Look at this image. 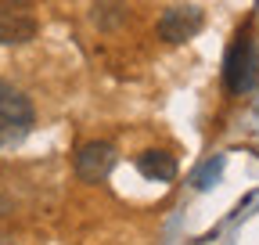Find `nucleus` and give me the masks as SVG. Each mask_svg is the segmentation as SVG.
<instances>
[{
    "label": "nucleus",
    "instance_id": "nucleus-1",
    "mask_svg": "<svg viewBox=\"0 0 259 245\" xmlns=\"http://www.w3.org/2000/svg\"><path fill=\"white\" fill-rule=\"evenodd\" d=\"M32 127H36V108L32 101L15 90L8 79H0V148H15L22 144Z\"/></svg>",
    "mask_w": 259,
    "mask_h": 245
},
{
    "label": "nucleus",
    "instance_id": "nucleus-2",
    "mask_svg": "<svg viewBox=\"0 0 259 245\" xmlns=\"http://www.w3.org/2000/svg\"><path fill=\"white\" fill-rule=\"evenodd\" d=\"M259 79V51H255V40L248 33H238V40L227 47V58H223V87L231 94H248Z\"/></svg>",
    "mask_w": 259,
    "mask_h": 245
},
{
    "label": "nucleus",
    "instance_id": "nucleus-3",
    "mask_svg": "<svg viewBox=\"0 0 259 245\" xmlns=\"http://www.w3.org/2000/svg\"><path fill=\"white\" fill-rule=\"evenodd\" d=\"M115 162H119V155L108 141H87L76 151V177L87 180V184H101V180H108Z\"/></svg>",
    "mask_w": 259,
    "mask_h": 245
},
{
    "label": "nucleus",
    "instance_id": "nucleus-4",
    "mask_svg": "<svg viewBox=\"0 0 259 245\" xmlns=\"http://www.w3.org/2000/svg\"><path fill=\"white\" fill-rule=\"evenodd\" d=\"M36 15L29 11V4L15 0V4H0V44L8 47H22L36 36Z\"/></svg>",
    "mask_w": 259,
    "mask_h": 245
},
{
    "label": "nucleus",
    "instance_id": "nucleus-5",
    "mask_svg": "<svg viewBox=\"0 0 259 245\" xmlns=\"http://www.w3.org/2000/svg\"><path fill=\"white\" fill-rule=\"evenodd\" d=\"M202 25H205V18H202L198 8H169L158 18V36L166 44H184L191 36H198Z\"/></svg>",
    "mask_w": 259,
    "mask_h": 245
},
{
    "label": "nucleus",
    "instance_id": "nucleus-6",
    "mask_svg": "<svg viewBox=\"0 0 259 245\" xmlns=\"http://www.w3.org/2000/svg\"><path fill=\"white\" fill-rule=\"evenodd\" d=\"M137 173L155 180V184H166V180L177 177V159L169 155V151H155V148L141 151V155H137Z\"/></svg>",
    "mask_w": 259,
    "mask_h": 245
},
{
    "label": "nucleus",
    "instance_id": "nucleus-7",
    "mask_svg": "<svg viewBox=\"0 0 259 245\" xmlns=\"http://www.w3.org/2000/svg\"><path fill=\"white\" fill-rule=\"evenodd\" d=\"M90 18L101 25V29H115V25L126 22V4H122V0H97Z\"/></svg>",
    "mask_w": 259,
    "mask_h": 245
},
{
    "label": "nucleus",
    "instance_id": "nucleus-8",
    "mask_svg": "<svg viewBox=\"0 0 259 245\" xmlns=\"http://www.w3.org/2000/svg\"><path fill=\"white\" fill-rule=\"evenodd\" d=\"M220 170H223V159H216V166L209 162L198 177H194V188H209V180H216V177H220Z\"/></svg>",
    "mask_w": 259,
    "mask_h": 245
},
{
    "label": "nucleus",
    "instance_id": "nucleus-9",
    "mask_svg": "<svg viewBox=\"0 0 259 245\" xmlns=\"http://www.w3.org/2000/svg\"><path fill=\"white\" fill-rule=\"evenodd\" d=\"M0 245H15V241H11V238H0Z\"/></svg>",
    "mask_w": 259,
    "mask_h": 245
}]
</instances>
